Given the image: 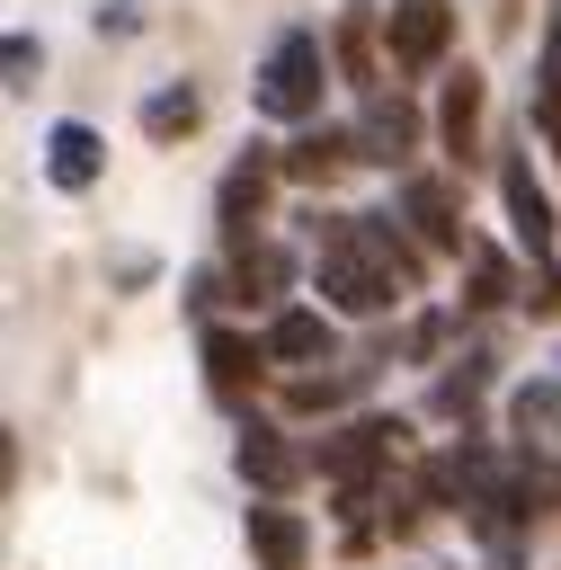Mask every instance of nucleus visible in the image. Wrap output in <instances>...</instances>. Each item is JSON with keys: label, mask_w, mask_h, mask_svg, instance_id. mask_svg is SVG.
Wrapping results in <instances>:
<instances>
[{"label": "nucleus", "mask_w": 561, "mask_h": 570, "mask_svg": "<svg viewBox=\"0 0 561 570\" xmlns=\"http://www.w3.org/2000/svg\"><path fill=\"white\" fill-rule=\"evenodd\" d=\"M321 223V249H312V285L329 294V312L347 321H374L401 303V285L427 276V249L392 223V214H312Z\"/></svg>", "instance_id": "1"}, {"label": "nucleus", "mask_w": 561, "mask_h": 570, "mask_svg": "<svg viewBox=\"0 0 561 570\" xmlns=\"http://www.w3.org/2000/svg\"><path fill=\"white\" fill-rule=\"evenodd\" d=\"M321 89H329V45H321L312 27H285V36L267 45V62H258V116L312 125V116H321Z\"/></svg>", "instance_id": "2"}, {"label": "nucleus", "mask_w": 561, "mask_h": 570, "mask_svg": "<svg viewBox=\"0 0 561 570\" xmlns=\"http://www.w3.org/2000/svg\"><path fill=\"white\" fill-rule=\"evenodd\" d=\"M508 436H516V454L552 481V499H561V356L534 374V383H516V401H508Z\"/></svg>", "instance_id": "3"}, {"label": "nucleus", "mask_w": 561, "mask_h": 570, "mask_svg": "<svg viewBox=\"0 0 561 570\" xmlns=\"http://www.w3.org/2000/svg\"><path fill=\"white\" fill-rule=\"evenodd\" d=\"M285 178V151H267V142H249L232 169H223V187H214V223H223V240L240 249L249 232H258V214H267V187Z\"/></svg>", "instance_id": "4"}, {"label": "nucleus", "mask_w": 561, "mask_h": 570, "mask_svg": "<svg viewBox=\"0 0 561 570\" xmlns=\"http://www.w3.org/2000/svg\"><path fill=\"white\" fill-rule=\"evenodd\" d=\"M383 45H392V71H436L454 45V0H392Z\"/></svg>", "instance_id": "5"}, {"label": "nucleus", "mask_w": 561, "mask_h": 570, "mask_svg": "<svg viewBox=\"0 0 561 570\" xmlns=\"http://www.w3.org/2000/svg\"><path fill=\"white\" fill-rule=\"evenodd\" d=\"M499 205H508V232H516V249L525 258H552V196H543V178H534V151H499Z\"/></svg>", "instance_id": "6"}, {"label": "nucleus", "mask_w": 561, "mask_h": 570, "mask_svg": "<svg viewBox=\"0 0 561 570\" xmlns=\"http://www.w3.org/2000/svg\"><path fill=\"white\" fill-rule=\"evenodd\" d=\"M232 463H240V481H249V490H267V499H276V490H294V481L312 472V454H303L285 428H267V419H240Z\"/></svg>", "instance_id": "7"}, {"label": "nucleus", "mask_w": 561, "mask_h": 570, "mask_svg": "<svg viewBox=\"0 0 561 570\" xmlns=\"http://www.w3.org/2000/svg\"><path fill=\"white\" fill-rule=\"evenodd\" d=\"M401 214L419 223V240H427V249H463V205H454V178L410 169V178H401Z\"/></svg>", "instance_id": "8"}, {"label": "nucleus", "mask_w": 561, "mask_h": 570, "mask_svg": "<svg viewBox=\"0 0 561 570\" xmlns=\"http://www.w3.org/2000/svg\"><path fill=\"white\" fill-rule=\"evenodd\" d=\"M98 169H107V142H98V125L62 116V125L45 134V178H53L62 196H80V187H98Z\"/></svg>", "instance_id": "9"}, {"label": "nucleus", "mask_w": 561, "mask_h": 570, "mask_svg": "<svg viewBox=\"0 0 561 570\" xmlns=\"http://www.w3.org/2000/svg\"><path fill=\"white\" fill-rule=\"evenodd\" d=\"M258 365H267V338H240V330H205V392H214V401H249Z\"/></svg>", "instance_id": "10"}, {"label": "nucleus", "mask_w": 561, "mask_h": 570, "mask_svg": "<svg viewBox=\"0 0 561 570\" xmlns=\"http://www.w3.org/2000/svg\"><path fill=\"white\" fill-rule=\"evenodd\" d=\"M410 142H419V107L392 89V98H365V116H356V160H410Z\"/></svg>", "instance_id": "11"}, {"label": "nucleus", "mask_w": 561, "mask_h": 570, "mask_svg": "<svg viewBox=\"0 0 561 570\" xmlns=\"http://www.w3.org/2000/svg\"><path fill=\"white\" fill-rule=\"evenodd\" d=\"M249 552H258V570H312V534H303V517L276 508V499L249 508Z\"/></svg>", "instance_id": "12"}, {"label": "nucleus", "mask_w": 561, "mask_h": 570, "mask_svg": "<svg viewBox=\"0 0 561 570\" xmlns=\"http://www.w3.org/2000/svg\"><path fill=\"white\" fill-rule=\"evenodd\" d=\"M436 134H445L454 169L481 160V71H454V80H445V98H436Z\"/></svg>", "instance_id": "13"}, {"label": "nucleus", "mask_w": 561, "mask_h": 570, "mask_svg": "<svg viewBox=\"0 0 561 570\" xmlns=\"http://www.w3.org/2000/svg\"><path fill=\"white\" fill-rule=\"evenodd\" d=\"M347 160H356V125H312V134L285 142V178H329Z\"/></svg>", "instance_id": "14"}, {"label": "nucleus", "mask_w": 561, "mask_h": 570, "mask_svg": "<svg viewBox=\"0 0 561 570\" xmlns=\"http://www.w3.org/2000/svg\"><path fill=\"white\" fill-rule=\"evenodd\" d=\"M294 285V258L276 249V240H240L232 249V294L240 303H267V294H285Z\"/></svg>", "instance_id": "15"}, {"label": "nucleus", "mask_w": 561, "mask_h": 570, "mask_svg": "<svg viewBox=\"0 0 561 570\" xmlns=\"http://www.w3.org/2000/svg\"><path fill=\"white\" fill-rule=\"evenodd\" d=\"M463 276H472V294H463L472 312H499V303H525V276H516V267H508V258H499L490 240H463Z\"/></svg>", "instance_id": "16"}, {"label": "nucleus", "mask_w": 561, "mask_h": 570, "mask_svg": "<svg viewBox=\"0 0 561 570\" xmlns=\"http://www.w3.org/2000/svg\"><path fill=\"white\" fill-rule=\"evenodd\" d=\"M258 338H267L276 365H312V356H329V312H303V303H294V312H276Z\"/></svg>", "instance_id": "17"}, {"label": "nucleus", "mask_w": 561, "mask_h": 570, "mask_svg": "<svg viewBox=\"0 0 561 570\" xmlns=\"http://www.w3.org/2000/svg\"><path fill=\"white\" fill-rule=\"evenodd\" d=\"M534 125H543V142L561 151V0H552V18H543V53H534Z\"/></svg>", "instance_id": "18"}, {"label": "nucleus", "mask_w": 561, "mask_h": 570, "mask_svg": "<svg viewBox=\"0 0 561 570\" xmlns=\"http://www.w3.org/2000/svg\"><path fill=\"white\" fill-rule=\"evenodd\" d=\"M374 9H347L338 18V62H347V89H365V98H383V71H374Z\"/></svg>", "instance_id": "19"}, {"label": "nucleus", "mask_w": 561, "mask_h": 570, "mask_svg": "<svg viewBox=\"0 0 561 570\" xmlns=\"http://www.w3.org/2000/svg\"><path fill=\"white\" fill-rule=\"evenodd\" d=\"M196 116H205V98H196L187 80H178V89H151V98H142V134H151V142H178V134H196Z\"/></svg>", "instance_id": "20"}, {"label": "nucleus", "mask_w": 561, "mask_h": 570, "mask_svg": "<svg viewBox=\"0 0 561 570\" xmlns=\"http://www.w3.org/2000/svg\"><path fill=\"white\" fill-rule=\"evenodd\" d=\"M481 392H490V347H472V356H454V374H436V410L445 419H472Z\"/></svg>", "instance_id": "21"}, {"label": "nucleus", "mask_w": 561, "mask_h": 570, "mask_svg": "<svg viewBox=\"0 0 561 570\" xmlns=\"http://www.w3.org/2000/svg\"><path fill=\"white\" fill-rule=\"evenodd\" d=\"M347 392H365V365H338V374H294V383H285V401H294V410H338Z\"/></svg>", "instance_id": "22"}, {"label": "nucleus", "mask_w": 561, "mask_h": 570, "mask_svg": "<svg viewBox=\"0 0 561 570\" xmlns=\"http://www.w3.org/2000/svg\"><path fill=\"white\" fill-rule=\"evenodd\" d=\"M142 18H151L142 0H89V27H98V36H134Z\"/></svg>", "instance_id": "23"}, {"label": "nucleus", "mask_w": 561, "mask_h": 570, "mask_svg": "<svg viewBox=\"0 0 561 570\" xmlns=\"http://www.w3.org/2000/svg\"><path fill=\"white\" fill-rule=\"evenodd\" d=\"M36 62H45L36 36H9V89H36Z\"/></svg>", "instance_id": "24"}, {"label": "nucleus", "mask_w": 561, "mask_h": 570, "mask_svg": "<svg viewBox=\"0 0 561 570\" xmlns=\"http://www.w3.org/2000/svg\"><path fill=\"white\" fill-rule=\"evenodd\" d=\"M445 330H454V321H445V312H427V321L410 330V356H436V347H445Z\"/></svg>", "instance_id": "25"}]
</instances>
